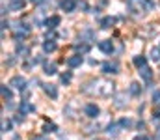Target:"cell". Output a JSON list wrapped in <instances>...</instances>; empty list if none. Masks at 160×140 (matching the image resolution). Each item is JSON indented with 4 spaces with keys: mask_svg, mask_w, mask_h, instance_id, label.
<instances>
[{
    "mask_svg": "<svg viewBox=\"0 0 160 140\" xmlns=\"http://www.w3.org/2000/svg\"><path fill=\"white\" fill-rule=\"evenodd\" d=\"M30 32H32V30H30V26H28V24H21V28H17V30H15V38H17V39H21V38H28V36H30Z\"/></svg>",
    "mask_w": 160,
    "mask_h": 140,
    "instance_id": "6",
    "label": "cell"
},
{
    "mask_svg": "<svg viewBox=\"0 0 160 140\" xmlns=\"http://www.w3.org/2000/svg\"><path fill=\"white\" fill-rule=\"evenodd\" d=\"M32 2H34V4H39L41 0H32Z\"/></svg>",
    "mask_w": 160,
    "mask_h": 140,
    "instance_id": "31",
    "label": "cell"
},
{
    "mask_svg": "<svg viewBox=\"0 0 160 140\" xmlns=\"http://www.w3.org/2000/svg\"><path fill=\"white\" fill-rule=\"evenodd\" d=\"M19 108H21V114H22V116H24V114H26V112H30V110H34V106H32V105H30V103H26V101H22V103H21V106H19Z\"/></svg>",
    "mask_w": 160,
    "mask_h": 140,
    "instance_id": "19",
    "label": "cell"
},
{
    "mask_svg": "<svg viewBox=\"0 0 160 140\" xmlns=\"http://www.w3.org/2000/svg\"><path fill=\"white\" fill-rule=\"evenodd\" d=\"M11 97H13L11 90H9L6 84H4V86H2V99H4V101H11Z\"/></svg>",
    "mask_w": 160,
    "mask_h": 140,
    "instance_id": "16",
    "label": "cell"
},
{
    "mask_svg": "<svg viewBox=\"0 0 160 140\" xmlns=\"http://www.w3.org/2000/svg\"><path fill=\"white\" fill-rule=\"evenodd\" d=\"M45 73L47 75H54L56 73V65L54 64H45Z\"/></svg>",
    "mask_w": 160,
    "mask_h": 140,
    "instance_id": "20",
    "label": "cell"
},
{
    "mask_svg": "<svg viewBox=\"0 0 160 140\" xmlns=\"http://www.w3.org/2000/svg\"><path fill=\"white\" fill-rule=\"evenodd\" d=\"M116 24V17H104V19H101V26L102 28H110V26H114Z\"/></svg>",
    "mask_w": 160,
    "mask_h": 140,
    "instance_id": "14",
    "label": "cell"
},
{
    "mask_svg": "<svg viewBox=\"0 0 160 140\" xmlns=\"http://www.w3.org/2000/svg\"><path fill=\"white\" fill-rule=\"evenodd\" d=\"M9 129H11V122L6 120V118H2V131L6 133V131H9Z\"/></svg>",
    "mask_w": 160,
    "mask_h": 140,
    "instance_id": "25",
    "label": "cell"
},
{
    "mask_svg": "<svg viewBox=\"0 0 160 140\" xmlns=\"http://www.w3.org/2000/svg\"><path fill=\"white\" fill-rule=\"evenodd\" d=\"M43 90L47 92L48 97H52V99H56V97H58V90H56V86H54V84H43Z\"/></svg>",
    "mask_w": 160,
    "mask_h": 140,
    "instance_id": "11",
    "label": "cell"
},
{
    "mask_svg": "<svg viewBox=\"0 0 160 140\" xmlns=\"http://www.w3.org/2000/svg\"><path fill=\"white\" fill-rule=\"evenodd\" d=\"M99 140H104V138H99Z\"/></svg>",
    "mask_w": 160,
    "mask_h": 140,
    "instance_id": "33",
    "label": "cell"
},
{
    "mask_svg": "<svg viewBox=\"0 0 160 140\" xmlns=\"http://www.w3.org/2000/svg\"><path fill=\"white\" fill-rule=\"evenodd\" d=\"M99 50H102L104 54H112V50H114V43H112V39L99 41Z\"/></svg>",
    "mask_w": 160,
    "mask_h": 140,
    "instance_id": "5",
    "label": "cell"
},
{
    "mask_svg": "<svg viewBox=\"0 0 160 140\" xmlns=\"http://www.w3.org/2000/svg\"><path fill=\"white\" fill-rule=\"evenodd\" d=\"M67 65H69V67H78V65H82V54L69 56V58H67Z\"/></svg>",
    "mask_w": 160,
    "mask_h": 140,
    "instance_id": "8",
    "label": "cell"
},
{
    "mask_svg": "<svg viewBox=\"0 0 160 140\" xmlns=\"http://www.w3.org/2000/svg\"><path fill=\"white\" fill-rule=\"evenodd\" d=\"M24 4H26V0H9L8 8H9L11 11H19V9L24 8Z\"/></svg>",
    "mask_w": 160,
    "mask_h": 140,
    "instance_id": "9",
    "label": "cell"
},
{
    "mask_svg": "<svg viewBox=\"0 0 160 140\" xmlns=\"http://www.w3.org/2000/svg\"><path fill=\"white\" fill-rule=\"evenodd\" d=\"M43 49H45V52H54L58 49V45H56V41H45Z\"/></svg>",
    "mask_w": 160,
    "mask_h": 140,
    "instance_id": "15",
    "label": "cell"
},
{
    "mask_svg": "<svg viewBox=\"0 0 160 140\" xmlns=\"http://www.w3.org/2000/svg\"><path fill=\"white\" fill-rule=\"evenodd\" d=\"M84 112H86V116H89V118H97L99 116V106L97 105H93V103H88L86 106H84Z\"/></svg>",
    "mask_w": 160,
    "mask_h": 140,
    "instance_id": "4",
    "label": "cell"
},
{
    "mask_svg": "<svg viewBox=\"0 0 160 140\" xmlns=\"http://www.w3.org/2000/svg\"><path fill=\"white\" fill-rule=\"evenodd\" d=\"M97 84H99V88H97V93H99V95H110V93H114V84H112V82L99 80Z\"/></svg>",
    "mask_w": 160,
    "mask_h": 140,
    "instance_id": "2",
    "label": "cell"
},
{
    "mask_svg": "<svg viewBox=\"0 0 160 140\" xmlns=\"http://www.w3.org/2000/svg\"><path fill=\"white\" fill-rule=\"evenodd\" d=\"M128 92H130V95H140V93H142V86H140L138 82H132L130 88H128Z\"/></svg>",
    "mask_w": 160,
    "mask_h": 140,
    "instance_id": "18",
    "label": "cell"
},
{
    "mask_svg": "<svg viewBox=\"0 0 160 140\" xmlns=\"http://www.w3.org/2000/svg\"><path fill=\"white\" fill-rule=\"evenodd\" d=\"M43 131H45V133H54V131H56V125L50 123V122H47V123L43 125Z\"/></svg>",
    "mask_w": 160,
    "mask_h": 140,
    "instance_id": "21",
    "label": "cell"
},
{
    "mask_svg": "<svg viewBox=\"0 0 160 140\" xmlns=\"http://www.w3.org/2000/svg\"><path fill=\"white\" fill-rule=\"evenodd\" d=\"M102 71L104 73H112V75H116L118 71H119V64L118 62H106V64H102Z\"/></svg>",
    "mask_w": 160,
    "mask_h": 140,
    "instance_id": "3",
    "label": "cell"
},
{
    "mask_svg": "<svg viewBox=\"0 0 160 140\" xmlns=\"http://www.w3.org/2000/svg\"><path fill=\"white\" fill-rule=\"evenodd\" d=\"M71 79H73V73H71V71H67V73H63V75H62V82H63V84H69V82H71Z\"/></svg>",
    "mask_w": 160,
    "mask_h": 140,
    "instance_id": "23",
    "label": "cell"
},
{
    "mask_svg": "<svg viewBox=\"0 0 160 140\" xmlns=\"http://www.w3.org/2000/svg\"><path fill=\"white\" fill-rule=\"evenodd\" d=\"M28 52H30V49H28L26 45H21V43L17 45V54H24V56H26Z\"/></svg>",
    "mask_w": 160,
    "mask_h": 140,
    "instance_id": "22",
    "label": "cell"
},
{
    "mask_svg": "<svg viewBox=\"0 0 160 140\" xmlns=\"http://www.w3.org/2000/svg\"><path fill=\"white\" fill-rule=\"evenodd\" d=\"M151 58H153L155 62H158V60H160V49H157V47H153V49H151Z\"/></svg>",
    "mask_w": 160,
    "mask_h": 140,
    "instance_id": "24",
    "label": "cell"
},
{
    "mask_svg": "<svg viewBox=\"0 0 160 140\" xmlns=\"http://www.w3.org/2000/svg\"><path fill=\"white\" fill-rule=\"evenodd\" d=\"M153 2L151 0H128V8H130V11L132 13H143V11H147V9H153Z\"/></svg>",
    "mask_w": 160,
    "mask_h": 140,
    "instance_id": "1",
    "label": "cell"
},
{
    "mask_svg": "<svg viewBox=\"0 0 160 140\" xmlns=\"http://www.w3.org/2000/svg\"><path fill=\"white\" fill-rule=\"evenodd\" d=\"M155 118H160V106H157V110H155Z\"/></svg>",
    "mask_w": 160,
    "mask_h": 140,
    "instance_id": "30",
    "label": "cell"
},
{
    "mask_svg": "<svg viewBox=\"0 0 160 140\" xmlns=\"http://www.w3.org/2000/svg\"><path fill=\"white\" fill-rule=\"evenodd\" d=\"M32 140H50V138H47V137H34Z\"/></svg>",
    "mask_w": 160,
    "mask_h": 140,
    "instance_id": "29",
    "label": "cell"
},
{
    "mask_svg": "<svg viewBox=\"0 0 160 140\" xmlns=\"http://www.w3.org/2000/svg\"><path fill=\"white\" fill-rule=\"evenodd\" d=\"M60 23H62V19H60V17H58V15H54V17H48V19H47V23H45V24H47V26H48V28H56V26H58V24H60Z\"/></svg>",
    "mask_w": 160,
    "mask_h": 140,
    "instance_id": "13",
    "label": "cell"
},
{
    "mask_svg": "<svg viewBox=\"0 0 160 140\" xmlns=\"http://www.w3.org/2000/svg\"><path fill=\"white\" fill-rule=\"evenodd\" d=\"M153 101H155V105H158V106H160V92L153 93Z\"/></svg>",
    "mask_w": 160,
    "mask_h": 140,
    "instance_id": "26",
    "label": "cell"
},
{
    "mask_svg": "<svg viewBox=\"0 0 160 140\" xmlns=\"http://www.w3.org/2000/svg\"><path fill=\"white\" fill-rule=\"evenodd\" d=\"M9 86L19 88V90H24V88H26V80H24L22 77H13V79L9 80Z\"/></svg>",
    "mask_w": 160,
    "mask_h": 140,
    "instance_id": "7",
    "label": "cell"
},
{
    "mask_svg": "<svg viewBox=\"0 0 160 140\" xmlns=\"http://www.w3.org/2000/svg\"><path fill=\"white\" fill-rule=\"evenodd\" d=\"M145 64H147V60H145V56H134V65L136 67H145Z\"/></svg>",
    "mask_w": 160,
    "mask_h": 140,
    "instance_id": "17",
    "label": "cell"
},
{
    "mask_svg": "<svg viewBox=\"0 0 160 140\" xmlns=\"http://www.w3.org/2000/svg\"><path fill=\"white\" fill-rule=\"evenodd\" d=\"M130 123H132L130 120H121V122H119V125H121V127H130Z\"/></svg>",
    "mask_w": 160,
    "mask_h": 140,
    "instance_id": "27",
    "label": "cell"
},
{
    "mask_svg": "<svg viewBox=\"0 0 160 140\" xmlns=\"http://www.w3.org/2000/svg\"><path fill=\"white\" fill-rule=\"evenodd\" d=\"M75 8H77L75 0H62V9L63 11H75Z\"/></svg>",
    "mask_w": 160,
    "mask_h": 140,
    "instance_id": "12",
    "label": "cell"
},
{
    "mask_svg": "<svg viewBox=\"0 0 160 140\" xmlns=\"http://www.w3.org/2000/svg\"><path fill=\"white\" fill-rule=\"evenodd\" d=\"M140 77H142L145 82L153 80V71H151V67H147V65H145V67H142V69H140Z\"/></svg>",
    "mask_w": 160,
    "mask_h": 140,
    "instance_id": "10",
    "label": "cell"
},
{
    "mask_svg": "<svg viewBox=\"0 0 160 140\" xmlns=\"http://www.w3.org/2000/svg\"><path fill=\"white\" fill-rule=\"evenodd\" d=\"M158 137H160V127H158Z\"/></svg>",
    "mask_w": 160,
    "mask_h": 140,
    "instance_id": "32",
    "label": "cell"
},
{
    "mask_svg": "<svg viewBox=\"0 0 160 140\" xmlns=\"http://www.w3.org/2000/svg\"><path fill=\"white\" fill-rule=\"evenodd\" d=\"M134 140H149L147 137H143V135H138V137H134Z\"/></svg>",
    "mask_w": 160,
    "mask_h": 140,
    "instance_id": "28",
    "label": "cell"
}]
</instances>
